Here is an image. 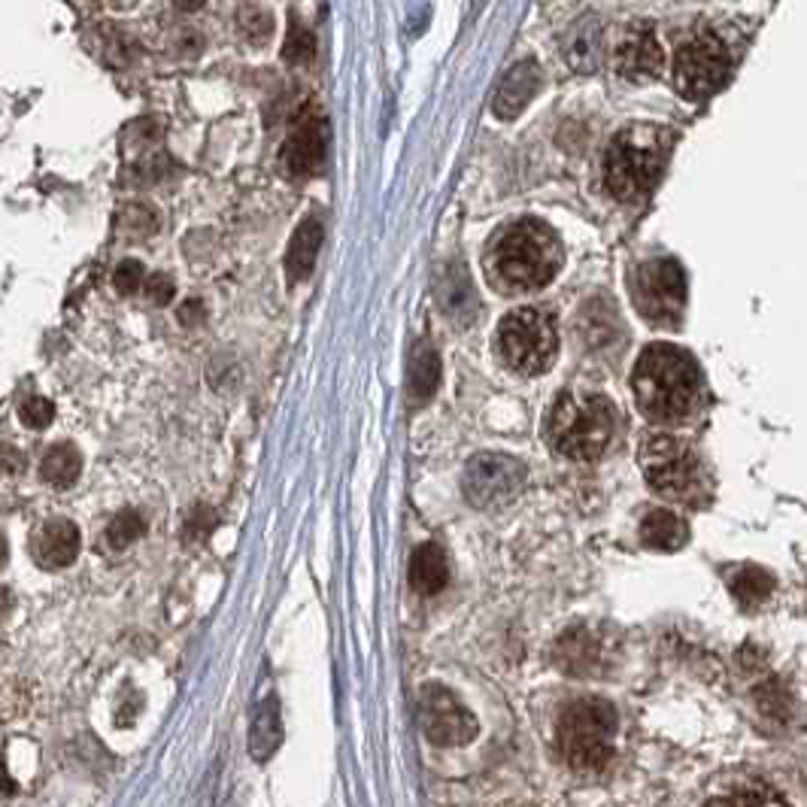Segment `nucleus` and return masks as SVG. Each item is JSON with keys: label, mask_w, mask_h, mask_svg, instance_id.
<instances>
[{"label": "nucleus", "mask_w": 807, "mask_h": 807, "mask_svg": "<svg viewBox=\"0 0 807 807\" xmlns=\"http://www.w3.org/2000/svg\"><path fill=\"white\" fill-rule=\"evenodd\" d=\"M558 338L553 319L541 310H514L507 313L499 325V353L526 377L546 374L550 365L556 362Z\"/></svg>", "instance_id": "obj_7"}, {"label": "nucleus", "mask_w": 807, "mask_h": 807, "mask_svg": "<svg viewBox=\"0 0 807 807\" xmlns=\"http://www.w3.org/2000/svg\"><path fill=\"white\" fill-rule=\"evenodd\" d=\"M541 89V67L534 61H519L514 64L507 76L501 79L499 91H495V116L499 118H516Z\"/></svg>", "instance_id": "obj_14"}, {"label": "nucleus", "mask_w": 807, "mask_h": 807, "mask_svg": "<svg viewBox=\"0 0 807 807\" xmlns=\"http://www.w3.org/2000/svg\"><path fill=\"white\" fill-rule=\"evenodd\" d=\"M0 793H13V780L7 774V768L0 762Z\"/></svg>", "instance_id": "obj_35"}, {"label": "nucleus", "mask_w": 807, "mask_h": 807, "mask_svg": "<svg viewBox=\"0 0 807 807\" xmlns=\"http://www.w3.org/2000/svg\"><path fill=\"white\" fill-rule=\"evenodd\" d=\"M441 382V358L434 353V346L419 343L411 362V377H407V392L416 404H426L428 398L438 392Z\"/></svg>", "instance_id": "obj_21"}, {"label": "nucleus", "mask_w": 807, "mask_h": 807, "mask_svg": "<svg viewBox=\"0 0 807 807\" xmlns=\"http://www.w3.org/2000/svg\"><path fill=\"white\" fill-rule=\"evenodd\" d=\"M125 225L134 228V235H147L155 228V216L147 206H131V210H125Z\"/></svg>", "instance_id": "obj_33"}, {"label": "nucleus", "mask_w": 807, "mask_h": 807, "mask_svg": "<svg viewBox=\"0 0 807 807\" xmlns=\"http://www.w3.org/2000/svg\"><path fill=\"white\" fill-rule=\"evenodd\" d=\"M617 74L629 83H646L656 79L665 64L661 43L656 37V28L650 22H634L622 37H619L617 52H614Z\"/></svg>", "instance_id": "obj_12"}, {"label": "nucleus", "mask_w": 807, "mask_h": 807, "mask_svg": "<svg viewBox=\"0 0 807 807\" xmlns=\"http://www.w3.org/2000/svg\"><path fill=\"white\" fill-rule=\"evenodd\" d=\"M732 46L714 28H702L677 49V91L690 101H705L726 86L732 74Z\"/></svg>", "instance_id": "obj_6"}, {"label": "nucleus", "mask_w": 807, "mask_h": 807, "mask_svg": "<svg viewBox=\"0 0 807 807\" xmlns=\"http://www.w3.org/2000/svg\"><path fill=\"white\" fill-rule=\"evenodd\" d=\"M641 468H644L646 483L659 495L674 501L690 499L702 480L698 455L671 434H650L641 443Z\"/></svg>", "instance_id": "obj_8"}, {"label": "nucleus", "mask_w": 807, "mask_h": 807, "mask_svg": "<svg viewBox=\"0 0 807 807\" xmlns=\"http://www.w3.org/2000/svg\"><path fill=\"white\" fill-rule=\"evenodd\" d=\"M631 298L646 323L656 328H677L686 307V277L680 265L668 259L644 262L631 282Z\"/></svg>", "instance_id": "obj_9"}, {"label": "nucleus", "mask_w": 807, "mask_h": 807, "mask_svg": "<svg viewBox=\"0 0 807 807\" xmlns=\"http://www.w3.org/2000/svg\"><path fill=\"white\" fill-rule=\"evenodd\" d=\"M617 714L604 698H577L558 717V749L577 771H598L614 756Z\"/></svg>", "instance_id": "obj_5"}, {"label": "nucleus", "mask_w": 807, "mask_h": 807, "mask_svg": "<svg viewBox=\"0 0 807 807\" xmlns=\"http://www.w3.org/2000/svg\"><path fill=\"white\" fill-rule=\"evenodd\" d=\"M602 25L595 18H583L565 40V55L577 74H592L602 61Z\"/></svg>", "instance_id": "obj_18"}, {"label": "nucleus", "mask_w": 807, "mask_h": 807, "mask_svg": "<svg viewBox=\"0 0 807 807\" xmlns=\"http://www.w3.org/2000/svg\"><path fill=\"white\" fill-rule=\"evenodd\" d=\"M325 162V128L316 116H304L298 122L292 137L282 149V164L292 177H310Z\"/></svg>", "instance_id": "obj_13"}, {"label": "nucleus", "mask_w": 807, "mask_h": 807, "mask_svg": "<svg viewBox=\"0 0 807 807\" xmlns=\"http://www.w3.org/2000/svg\"><path fill=\"white\" fill-rule=\"evenodd\" d=\"M319 247H323V225H319V219L307 216L294 228L292 243H289V252H286V274H289L292 282H301V279L310 277V270L316 265V255H319Z\"/></svg>", "instance_id": "obj_16"}, {"label": "nucleus", "mask_w": 807, "mask_h": 807, "mask_svg": "<svg viewBox=\"0 0 807 807\" xmlns=\"http://www.w3.org/2000/svg\"><path fill=\"white\" fill-rule=\"evenodd\" d=\"M771 589H774V577L765 571V568H756V565L737 568L732 577V595L744 610L762 604L771 595Z\"/></svg>", "instance_id": "obj_23"}, {"label": "nucleus", "mask_w": 807, "mask_h": 807, "mask_svg": "<svg viewBox=\"0 0 807 807\" xmlns=\"http://www.w3.org/2000/svg\"><path fill=\"white\" fill-rule=\"evenodd\" d=\"M279 744H282V719H279L277 702L270 698V702H265V705L255 710V717H252L250 753L259 762H265V759H270V756L277 753Z\"/></svg>", "instance_id": "obj_20"}, {"label": "nucleus", "mask_w": 807, "mask_h": 807, "mask_svg": "<svg viewBox=\"0 0 807 807\" xmlns=\"http://www.w3.org/2000/svg\"><path fill=\"white\" fill-rule=\"evenodd\" d=\"M558 650H565L562 668H568V671H587L589 659H592V641H589L587 631H568V634H562Z\"/></svg>", "instance_id": "obj_27"}, {"label": "nucleus", "mask_w": 807, "mask_h": 807, "mask_svg": "<svg viewBox=\"0 0 807 807\" xmlns=\"http://www.w3.org/2000/svg\"><path fill=\"white\" fill-rule=\"evenodd\" d=\"M10 610V592L0 587V614H7Z\"/></svg>", "instance_id": "obj_38"}, {"label": "nucleus", "mask_w": 807, "mask_h": 807, "mask_svg": "<svg viewBox=\"0 0 807 807\" xmlns=\"http://www.w3.org/2000/svg\"><path fill=\"white\" fill-rule=\"evenodd\" d=\"M79 529L71 519H49L46 526H40L37 538H34V556L46 568H67L74 565L79 556Z\"/></svg>", "instance_id": "obj_15"}, {"label": "nucleus", "mask_w": 807, "mask_h": 807, "mask_svg": "<svg viewBox=\"0 0 807 807\" xmlns=\"http://www.w3.org/2000/svg\"><path fill=\"white\" fill-rule=\"evenodd\" d=\"M562 267L558 237L538 219H519L501 228L489 247V270L507 292H534Z\"/></svg>", "instance_id": "obj_2"}, {"label": "nucleus", "mask_w": 807, "mask_h": 807, "mask_svg": "<svg viewBox=\"0 0 807 807\" xmlns=\"http://www.w3.org/2000/svg\"><path fill=\"white\" fill-rule=\"evenodd\" d=\"M419 722L428 741L438 747H462L477 734L474 714L441 683H428L419 692Z\"/></svg>", "instance_id": "obj_11"}, {"label": "nucleus", "mask_w": 807, "mask_h": 807, "mask_svg": "<svg viewBox=\"0 0 807 807\" xmlns=\"http://www.w3.org/2000/svg\"><path fill=\"white\" fill-rule=\"evenodd\" d=\"M705 807H790L786 805V798L778 793V790H771V786H765V783H744V786H737L732 793H722L717 798H710Z\"/></svg>", "instance_id": "obj_24"}, {"label": "nucleus", "mask_w": 807, "mask_h": 807, "mask_svg": "<svg viewBox=\"0 0 807 807\" xmlns=\"http://www.w3.org/2000/svg\"><path fill=\"white\" fill-rule=\"evenodd\" d=\"M316 52V43H313V34L304 30L301 25H294L289 40H286V49H282V59L292 61V64H307Z\"/></svg>", "instance_id": "obj_29"}, {"label": "nucleus", "mask_w": 807, "mask_h": 807, "mask_svg": "<svg viewBox=\"0 0 807 807\" xmlns=\"http://www.w3.org/2000/svg\"><path fill=\"white\" fill-rule=\"evenodd\" d=\"M79 470H83V455L71 443H55L49 453L43 455V465L40 474L49 486L55 489H67L79 480Z\"/></svg>", "instance_id": "obj_22"}, {"label": "nucleus", "mask_w": 807, "mask_h": 807, "mask_svg": "<svg viewBox=\"0 0 807 807\" xmlns=\"http://www.w3.org/2000/svg\"><path fill=\"white\" fill-rule=\"evenodd\" d=\"M450 580V565L438 543H423L411 558V587L419 595H438Z\"/></svg>", "instance_id": "obj_17"}, {"label": "nucleus", "mask_w": 807, "mask_h": 807, "mask_svg": "<svg viewBox=\"0 0 807 807\" xmlns=\"http://www.w3.org/2000/svg\"><path fill=\"white\" fill-rule=\"evenodd\" d=\"M522 480H526V468L516 458L501 453H480L468 462L462 489L474 507L489 510L514 499L522 489Z\"/></svg>", "instance_id": "obj_10"}, {"label": "nucleus", "mask_w": 807, "mask_h": 807, "mask_svg": "<svg viewBox=\"0 0 807 807\" xmlns=\"http://www.w3.org/2000/svg\"><path fill=\"white\" fill-rule=\"evenodd\" d=\"M686 526L683 519L671 510H650L641 522V538L650 550H661V553H674L686 543Z\"/></svg>", "instance_id": "obj_19"}, {"label": "nucleus", "mask_w": 807, "mask_h": 807, "mask_svg": "<svg viewBox=\"0 0 807 807\" xmlns=\"http://www.w3.org/2000/svg\"><path fill=\"white\" fill-rule=\"evenodd\" d=\"M674 134L659 125H629L614 137L604 152V186L607 191L634 204L656 189L671 155Z\"/></svg>", "instance_id": "obj_3"}, {"label": "nucleus", "mask_w": 807, "mask_h": 807, "mask_svg": "<svg viewBox=\"0 0 807 807\" xmlns=\"http://www.w3.org/2000/svg\"><path fill=\"white\" fill-rule=\"evenodd\" d=\"M7 558H10V546H7V538L0 534V568L7 565Z\"/></svg>", "instance_id": "obj_37"}, {"label": "nucleus", "mask_w": 807, "mask_h": 807, "mask_svg": "<svg viewBox=\"0 0 807 807\" xmlns=\"http://www.w3.org/2000/svg\"><path fill=\"white\" fill-rule=\"evenodd\" d=\"M18 416H22V423L28 428H46L52 423V416H55V407H52V401L34 395L18 407Z\"/></svg>", "instance_id": "obj_30"}, {"label": "nucleus", "mask_w": 807, "mask_h": 807, "mask_svg": "<svg viewBox=\"0 0 807 807\" xmlns=\"http://www.w3.org/2000/svg\"><path fill=\"white\" fill-rule=\"evenodd\" d=\"M546 441L565 458L592 462L607 450L617 431V407L604 395L562 392L546 413Z\"/></svg>", "instance_id": "obj_4"}, {"label": "nucleus", "mask_w": 807, "mask_h": 807, "mask_svg": "<svg viewBox=\"0 0 807 807\" xmlns=\"http://www.w3.org/2000/svg\"><path fill=\"white\" fill-rule=\"evenodd\" d=\"M143 531H147L143 516L137 514V510H122V514L113 516V522L106 526V543H110L113 550H125V546H131Z\"/></svg>", "instance_id": "obj_26"}, {"label": "nucleus", "mask_w": 807, "mask_h": 807, "mask_svg": "<svg viewBox=\"0 0 807 807\" xmlns=\"http://www.w3.org/2000/svg\"><path fill=\"white\" fill-rule=\"evenodd\" d=\"M631 392L646 419L674 426L690 416L702 395V370L686 350L674 343H653L634 365Z\"/></svg>", "instance_id": "obj_1"}, {"label": "nucleus", "mask_w": 807, "mask_h": 807, "mask_svg": "<svg viewBox=\"0 0 807 807\" xmlns=\"http://www.w3.org/2000/svg\"><path fill=\"white\" fill-rule=\"evenodd\" d=\"M201 310H204V304H201V301H189L186 307L179 310V323H182V325L201 323Z\"/></svg>", "instance_id": "obj_34"}, {"label": "nucleus", "mask_w": 807, "mask_h": 807, "mask_svg": "<svg viewBox=\"0 0 807 807\" xmlns=\"http://www.w3.org/2000/svg\"><path fill=\"white\" fill-rule=\"evenodd\" d=\"M143 286V265L140 262H122L116 270V289L122 294H134Z\"/></svg>", "instance_id": "obj_31"}, {"label": "nucleus", "mask_w": 807, "mask_h": 807, "mask_svg": "<svg viewBox=\"0 0 807 807\" xmlns=\"http://www.w3.org/2000/svg\"><path fill=\"white\" fill-rule=\"evenodd\" d=\"M174 3H177L179 10H186V13H189V10H198V7H201L204 0H174Z\"/></svg>", "instance_id": "obj_36"}, {"label": "nucleus", "mask_w": 807, "mask_h": 807, "mask_svg": "<svg viewBox=\"0 0 807 807\" xmlns=\"http://www.w3.org/2000/svg\"><path fill=\"white\" fill-rule=\"evenodd\" d=\"M237 22H240V34H243L252 46H259L262 40L270 37V15L262 13V10H255V7L243 10V13L237 15Z\"/></svg>", "instance_id": "obj_28"}, {"label": "nucleus", "mask_w": 807, "mask_h": 807, "mask_svg": "<svg viewBox=\"0 0 807 807\" xmlns=\"http://www.w3.org/2000/svg\"><path fill=\"white\" fill-rule=\"evenodd\" d=\"M441 304L453 319H470L474 316V292H470V279L453 267L441 286Z\"/></svg>", "instance_id": "obj_25"}, {"label": "nucleus", "mask_w": 807, "mask_h": 807, "mask_svg": "<svg viewBox=\"0 0 807 807\" xmlns=\"http://www.w3.org/2000/svg\"><path fill=\"white\" fill-rule=\"evenodd\" d=\"M143 294L149 298V304H155V307H164L171 298H174V282L164 277V274H152V277L143 282Z\"/></svg>", "instance_id": "obj_32"}]
</instances>
